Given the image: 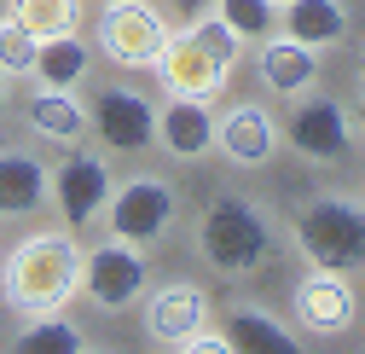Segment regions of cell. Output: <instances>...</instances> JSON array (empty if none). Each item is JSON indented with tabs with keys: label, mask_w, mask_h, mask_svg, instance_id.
Returning a JSON list of instances; mask_svg holds the SVG:
<instances>
[{
	"label": "cell",
	"mask_w": 365,
	"mask_h": 354,
	"mask_svg": "<svg viewBox=\"0 0 365 354\" xmlns=\"http://www.w3.org/2000/svg\"><path fill=\"white\" fill-rule=\"evenodd\" d=\"M359 81H365V53H359Z\"/></svg>",
	"instance_id": "obj_29"
},
{
	"label": "cell",
	"mask_w": 365,
	"mask_h": 354,
	"mask_svg": "<svg viewBox=\"0 0 365 354\" xmlns=\"http://www.w3.org/2000/svg\"><path fill=\"white\" fill-rule=\"evenodd\" d=\"M209 6H215V0H174V12H180V18H186V24H192V18H203Z\"/></svg>",
	"instance_id": "obj_26"
},
{
	"label": "cell",
	"mask_w": 365,
	"mask_h": 354,
	"mask_svg": "<svg viewBox=\"0 0 365 354\" xmlns=\"http://www.w3.org/2000/svg\"><path fill=\"white\" fill-rule=\"evenodd\" d=\"M0 24H6V12H0Z\"/></svg>",
	"instance_id": "obj_31"
},
{
	"label": "cell",
	"mask_w": 365,
	"mask_h": 354,
	"mask_svg": "<svg viewBox=\"0 0 365 354\" xmlns=\"http://www.w3.org/2000/svg\"><path fill=\"white\" fill-rule=\"evenodd\" d=\"M105 221H110V238L157 244V238L174 227V192H168V181H157V174H140V181H128V186H110Z\"/></svg>",
	"instance_id": "obj_7"
},
{
	"label": "cell",
	"mask_w": 365,
	"mask_h": 354,
	"mask_svg": "<svg viewBox=\"0 0 365 354\" xmlns=\"http://www.w3.org/2000/svg\"><path fill=\"white\" fill-rule=\"evenodd\" d=\"M6 24H18L24 35L47 41V35H76L81 29V0H12Z\"/></svg>",
	"instance_id": "obj_21"
},
{
	"label": "cell",
	"mask_w": 365,
	"mask_h": 354,
	"mask_svg": "<svg viewBox=\"0 0 365 354\" xmlns=\"http://www.w3.org/2000/svg\"><path fill=\"white\" fill-rule=\"evenodd\" d=\"M290 302H296V320H302L307 331H319V337L348 331V325H354V308H359L348 273H331V268H313V273L296 285Z\"/></svg>",
	"instance_id": "obj_11"
},
{
	"label": "cell",
	"mask_w": 365,
	"mask_h": 354,
	"mask_svg": "<svg viewBox=\"0 0 365 354\" xmlns=\"http://www.w3.org/2000/svg\"><path fill=\"white\" fill-rule=\"evenodd\" d=\"M81 244L70 233H29L0 261V296L18 314H58L81 290Z\"/></svg>",
	"instance_id": "obj_1"
},
{
	"label": "cell",
	"mask_w": 365,
	"mask_h": 354,
	"mask_svg": "<svg viewBox=\"0 0 365 354\" xmlns=\"http://www.w3.org/2000/svg\"><path fill=\"white\" fill-rule=\"evenodd\" d=\"M284 35L302 41V47H331V41L348 35V12H342V0H290L284 6Z\"/></svg>",
	"instance_id": "obj_19"
},
{
	"label": "cell",
	"mask_w": 365,
	"mask_h": 354,
	"mask_svg": "<svg viewBox=\"0 0 365 354\" xmlns=\"http://www.w3.org/2000/svg\"><path fill=\"white\" fill-rule=\"evenodd\" d=\"M284 140L302 151V157H313V163H342L348 157V146H354V128H348V111L336 105V99H296V111H290V122H284Z\"/></svg>",
	"instance_id": "obj_10"
},
{
	"label": "cell",
	"mask_w": 365,
	"mask_h": 354,
	"mask_svg": "<svg viewBox=\"0 0 365 354\" xmlns=\"http://www.w3.org/2000/svg\"><path fill=\"white\" fill-rule=\"evenodd\" d=\"M215 151H226L232 163L255 168V163H267L272 151H279V122H272L255 99H244L226 116H215Z\"/></svg>",
	"instance_id": "obj_12"
},
{
	"label": "cell",
	"mask_w": 365,
	"mask_h": 354,
	"mask_svg": "<svg viewBox=\"0 0 365 354\" xmlns=\"http://www.w3.org/2000/svg\"><path fill=\"white\" fill-rule=\"evenodd\" d=\"M209 325V296L197 290V285H186V279H174V285H163V290H151V302H145V331L157 337V343H186V337H197Z\"/></svg>",
	"instance_id": "obj_13"
},
{
	"label": "cell",
	"mask_w": 365,
	"mask_h": 354,
	"mask_svg": "<svg viewBox=\"0 0 365 354\" xmlns=\"http://www.w3.org/2000/svg\"><path fill=\"white\" fill-rule=\"evenodd\" d=\"M145 279H151V268H145L140 244H128V238H105V244H93L81 256V290L93 296L105 314L133 308L145 296Z\"/></svg>",
	"instance_id": "obj_6"
},
{
	"label": "cell",
	"mask_w": 365,
	"mask_h": 354,
	"mask_svg": "<svg viewBox=\"0 0 365 354\" xmlns=\"http://www.w3.org/2000/svg\"><path fill=\"white\" fill-rule=\"evenodd\" d=\"M87 41L81 35H47L35 47V64H29V76H41V87H53V93H76L81 87V76H87Z\"/></svg>",
	"instance_id": "obj_18"
},
{
	"label": "cell",
	"mask_w": 365,
	"mask_h": 354,
	"mask_svg": "<svg viewBox=\"0 0 365 354\" xmlns=\"http://www.w3.org/2000/svg\"><path fill=\"white\" fill-rule=\"evenodd\" d=\"M226 343H232V354H302V343L272 314L250 308V302H238L232 314H226Z\"/></svg>",
	"instance_id": "obj_17"
},
{
	"label": "cell",
	"mask_w": 365,
	"mask_h": 354,
	"mask_svg": "<svg viewBox=\"0 0 365 354\" xmlns=\"http://www.w3.org/2000/svg\"><path fill=\"white\" fill-rule=\"evenodd\" d=\"M29 128L41 140H53V146H76L81 134H87V111L70 99V93H53V87H41V93L29 99Z\"/></svg>",
	"instance_id": "obj_20"
},
{
	"label": "cell",
	"mask_w": 365,
	"mask_h": 354,
	"mask_svg": "<svg viewBox=\"0 0 365 354\" xmlns=\"http://www.w3.org/2000/svg\"><path fill=\"white\" fill-rule=\"evenodd\" d=\"M261 81H267V93H279V99H302L319 81V53L302 47V41H290V35L261 41Z\"/></svg>",
	"instance_id": "obj_15"
},
{
	"label": "cell",
	"mask_w": 365,
	"mask_h": 354,
	"mask_svg": "<svg viewBox=\"0 0 365 354\" xmlns=\"http://www.w3.org/2000/svg\"><path fill=\"white\" fill-rule=\"evenodd\" d=\"M81 348L87 343L64 314H35V325H24L12 343V354H81Z\"/></svg>",
	"instance_id": "obj_22"
},
{
	"label": "cell",
	"mask_w": 365,
	"mask_h": 354,
	"mask_svg": "<svg viewBox=\"0 0 365 354\" xmlns=\"http://www.w3.org/2000/svg\"><path fill=\"white\" fill-rule=\"evenodd\" d=\"M0 111H6V70H0Z\"/></svg>",
	"instance_id": "obj_27"
},
{
	"label": "cell",
	"mask_w": 365,
	"mask_h": 354,
	"mask_svg": "<svg viewBox=\"0 0 365 354\" xmlns=\"http://www.w3.org/2000/svg\"><path fill=\"white\" fill-rule=\"evenodd\" d=\"M354 122H359V134H365V105H359V111H354Z\"/></svg>",
	"instance_id": "obj_28"
},
{
	"label": "cell",
	"mask_w": 365,
	"mask_h": 354,
	"mask_svg": "<svg viewBox=\"0 0 365 354\" xmlns=\"http://www.w3.org/2000/svg\"><path fill=\"white\" fill-rule=\"evenodd\" d=\"M81 354H87V348H81Z\"/></svg>",
	"instance_id": "obj_32"
},
{
	"label": "cell",
	"mask_w": 365,
	"mask_h": 354,
	"mask_svg": "<svg viewBox=\"0 0 365 354\" xmlns=\"http://www.w3.org/2000/svg\"><path fill=\"white\" fill-rule=\"evenodd\" d=\"M47 192L58 203V215L70 221V227H81V221H99L105 203H110V168L99 151H76L64 146V163L47 168Z\"/></svg>",
	"instance_id": "obj_8"
},
{
	"label": "cell",
	"mask_w": 365,
	"mask_h": 354,
	"mask_svg": "<svg viewBox=\"0 0 365 354\" xmlns=\"http://www.w3.org/2000/svg\"><path fill=\"white\" fill-rule=\"evenodd\" d=\"M296 244L313 268L354 273L365 268V203L348 192H325L296 215Z\"/></svg>",
	"instance_id": "obj_4"
},
{
	"label": "cell",
	"mask_w": 365,
	"mask_h": 354,
	"mask_svg": "<svg viewBox=\"0 0 365 354\" xmlns=\"http://www.w3.org/2000/svg\"><path fill=\"white\" fill-rule=\"evenodd\" d=\"M47 198V163L35 151H0V215H29Z\"/></svg>",
	"instance_id": "obj_16"
},
{
	"label": "cell",
	"mask_w": 365,
	"mask_h": 354,
	"mask_svg": "<svg viewBox=\"0 0 365 354\" xmlns=\"http://www.w3.org/2000/svg\"><path fill=\"white\" fill-rule=\"evenodd\" d=\"M87 128L105 140V151H151L157 146V105L133 87H105L87 111Z\"/></svg>",
	"instance_id": "obj_9"
},
{
	"label": "cell",
	"mask_w": 365,
	"mask_h": 354,
	"mask_svg": "<svg viewBox=\"0 0 365 354\" xmlns=\"http://www.w3.org/2000/svg\"><path fill=\"white\" fill-rule=\"evenodd\" d=\"M238 59H244V35L203 12V18H192L186 35H168V47L151 59V70L174 99H203L209 105V99L226 93V76L238 70Z\"/></svg>",
	"instance_id": "obj_2"
},
{
	"label": "cell",
	"mask_w": 365,
	"mask_h": 354,
	"mask_svg": "<svg viewBox=\"0 0 365 354\" xmlns=\"http://www.w3.org/2000/svg\"><path fill=\"white\" fill-rule=\"evenodd\" d=\"M35 47H41L35 35H24L18 24H0V70H6V76H24L35 64Z\"/></svg>",
	"instance_id": "obj_24"
},
{
	"label": "cell",
	"mask_w": 365,
	"mask_h": 354,
	"mask_svg": "<svg viewBox=\"0 0 365 354\" xmlns=\"http://www.w3.org/2000/svg\"><path fill=\"white\" fill-rule=\"evenodd\" d=\"M197 244H203V256H209L215 273L244 279V273H255V268L272 261V221H267V209L255 198L220 192L203 209V221H197Z\"/></svg>",
	"instance_id": "obj_3"
},
{
	"label": "cell",
	"mask_w": 365,
	"mask_h": 354,
	"mask_svg": "<svg viewBox=\"0 0 365 354\" xmlns=\"http://www.w3.org/2000/svg\"><path fill=\"white\" fill-rule=\"evenodd\" d=\"M272 6H290V0H272Z\"/></svg>",
	"instance_id": "obj_30"
},
{
	"label": "cell",
	"mask_w": 365,
	"mask_h": 354,
	"mask_svg": "<svg viewBox=\"0 0 365 354\" xmlns=\"http://www.w3.org/2000/svg\"><path fill=\"white\" fill-rule=\"evenodd\" d=\"M180 354H232V343H226V331H197V337H186L180 343Z\"/></svg>",
	"instance_id": "obj_25"
},
{
	"label": "cell",
	"mask_w": 365,
	"mask_h": 354,
	"mask_svg": "<svg viewBox=\"0 0 365 354\" xmlns=\"http://www.w3.org/2000/svg\"><path fill=\"white\" fill-rule=\"evenodd\" d=\"M168 24L151 0H105L99 12V53L122 70H151V59L168 47Z\"/></svg>",
	"instance_id": "obj_5"
},
{
	"label": "cell",
	"mask_w": 365,
	"mask_h": 354,
	"mask_svg": "<svg viewBox=\"0 0 365 354\" xmlns=\"http://www.w3.org/2000/svg\"><path fill=\"white\" fill-rule=\"evenodd\" d=\"M157 140H163V151L180 157V163L209 157V151H215V116H209V105L168 93V105L157 111Z\"/></svg>",
	"instance_id": "obj_14"
},
{
	"label": "cell",
	"mask_w": 365,
	"mask_h": 354,
	"mask_svg": "<svg viewBox=\"0 0 365 354\" xmlns=\"http://www.w3.org/2000/svg\"><path fill=\"white\" fill-rule=\"evenodd\" d=\"M215 18L226 29H238L244 41H261L272 29V0H215Z\"/></svg>",
	"instance_id": "obj_23"
}]
</instances>
